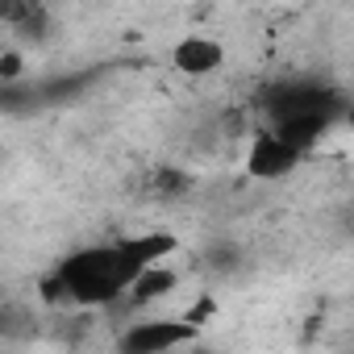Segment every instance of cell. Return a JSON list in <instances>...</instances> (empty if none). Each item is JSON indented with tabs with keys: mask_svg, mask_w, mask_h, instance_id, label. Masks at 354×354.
Segmentation results:
<instances>
[{
	"mask_svg": "<svg viewBox=\"0 0 354 354\" xmlns=\"http://www.w3.org/2000/svg\"><path fill=\"white\" fill-rule=\"evenodd\" d=\"M138 275L142 271L125 259L121 242L117 246H92V250L71 254L59 267V279L50 283V292H63V296H71L80 304H104V300L129 296Z\"/></svg>",
	"mask_w": 354,
	"mask_h": 354,
	"instance_id": "6da1fadb",
	"label": "cell"
},
{
	"mask_svg": "<svg viewBox=\"0 0 354 354\" xmlns=\"http://www.w3.org/2000/svg\"><path fill=\"white\" fill-rule=\"evenodd\" d=\"M201 333V325H192L188 317H175V321H142L129 325L121 333V354H167L175 346H188Z\"/></svg>",
	"mask_w": 354,
	"mask_h": 354,
	"instance_id": "7a4b0ae2",
	"label": "cell"
},
{
	"mask_svg": "<svg viewBox=\"0 0 354 354\" xmlns=\"http://www.w3.org/2000/svg\"><path fill=\"white\" fill-rule=\"evenodd\" d=\"M300 150H292L275 129L271 133H259L250 142V154H246V171L254 175V180H283V175L292 167H300Z\"/></svg>",
	"mask_w": 354,
	"mask_h": 354,
	"instance_id": "3957f363",
	"label": "cell"
},
{
	"mask_svg": "<svg viewBox=\"0 0 354 354\" xmlns=\"http://www.w3.org/2000/svg\"><path fill=\"white\" fill-rule=\"evenodd\" d=\"M225 63V46L209 34H188L171 46V67L180 75H213Z\"/></svg>",
	"mask_w": 354,
	"mask_h": 354,
	"instance_id": "277c9868",
	"label": "cell"
},
{
	"mask_svg": "<svg viewBox=\"0 0 354 354\" xmlns=\"http://www.w3.org/2000/svg\"><path fill=\"white\" fill-rule=\"evenodd\" d=\"M275 133L292 146V150H313L325 133H329V113H300V117H288L275 125Z\"/></svg>",
	"mask_w": 354,
	"mask_h": 354,
	"instance_id": "5b68a950",
	"label": "cell"
},
{
	"mask_svg": "<svg viewBox=\"0 0 354 354\" xmlns=\"http://www.w3.org/2000/svg\"><path fill=\"white\" fill-rule=\"evenodd\" d=\"M121 250L138 271H150V267H162V259L175 250V238L171 234H133V238H121Z\"/></svg>",
	"mask_w": 354,
	"mask_h": 354,
	"instance_id": "8992f818",
	"label": "cell"
},
{
	"mask_svg": "<svg viewBox=\"0 0 354 354\" xmlns=\"http://www.w3.org/2000/svg\"><path fill=\"white\" fill-rule=\"evenodd\" d=\"M167 292H175V271H167V267L142 271V275L133 279V288H129L133 304H150V300H158V296H167Z\"/></svg>",
	"mask_w": 354,
	"mask_h": 354,
	"instance_id": "52a82bcc",
	"label": "cell"
},
{
	"mask_svg": "<svg viewBox=\"0 0 354 354\" xmlns=\"http://www.w3.org/2000/svg\"><path fill=\"white\" fill-rule=\"evenodd\" d=\"M0 80H5V84L21 80V55H17V50H5V55H0Z\"/></svg>",
	"mask_w": 354,
	"mask_h": 354,
	"instance_id": "ba28073f",
	"label": "cell"
},
{
	"mask_svg": "<svg viewBox=\"0 0 354 354\" xmlns=\"http://www.w3.org/2000/svg\"><path fill=\"white\" fill-rule=\"evenodd\" d=\"M158 188L162 192H180V188H188V180H184V175H175V171H162L158 175Z\"/></svg>",
	"mask_w": 354,
	"mask_h": 354,
	"instance_id": "9c48e42d",
	"label": "cell"
},
{
	"mask_svg": "<svg viewBox=\"0 0 354 354\" xmlns=\"http://www.w3.org/2000/svg\"><path fill=\"white\" fill-rule=\"evenodd\" d=\"M350 121H354V113H350Z\"/></svg>",
	"mask_w": 354,
	"mask_h": 354,
	"instance_id": "30bf717a",
	"label": "cell"
}]
</instances>
